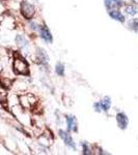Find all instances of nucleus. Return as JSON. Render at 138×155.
Wrapping results in <instances>:
<instances>
[{"instance_id": "dca6fc26", "label": "nucleus", "mask_w": 138, "mask_h": 155, "mask_svg": "<svg viewBox=\"0 0 138 155\" xmlns=\"http://www.w3.org/2000/svg\"><path fill=\"white\" fill-rule=\"evenodd\" d=\"M134 1L136 2V3H138V0H134Z\"/></svg>"}, {"instance_id": "4468645a", "label": "nucleus", "mask_w": 138, "mask_h": 155, "mask_svg": "<svg viewBox=\"0 0 138 155\" xmlns=\"http://www.w3.org/2000/svg\"><path fill=\"white\" fill-rule=\"evenodd\" d=\"M126 12H127V14H129V15H131V16H134V15H136L138 12V8L135 5H132V4H131V5L127 6Z\"/></svg>"}, {"instance_id": "2eb2a0df", "label": "nucleus", "mask_w": 138, "mask_h": 155, "mask_svg": "<svg viewBox=\"0 0 138 155\" xmlns=\"http://www.w3.org/2000/svg\"><path fill=\"white\" fill-rule=\"evenodd\" d=\"M81 146H82V150H83V154H91V150H90L88 144L83 142L81 144Z\"/></svg>"}, {"instance_id": "ddd939ff", "label": "nucleus", "mask_w": 138, "mask_h": 155, "mask_svg": "<svg viewBox=\"0 0 138 155\" xmlns=\"http://www.w3.org/2000/svg\"><path fill=\"white\" fill-rule=\"evenodd\" d=\"M128 25H129V28L133 31H138V19H132L131 21H129Z\"/></svg>"}, {"instance_id": "f8f14e48", "label": "nucleus", "mask_w": 138, "mask_h": 155, "mask_svg": "<svg viewBox=\"0 0 138 155\" xmlns=\"http://www.w3.org/2000/svg\"><path fill=\"white\" fill-rule=\"evenodd\" d=\"M55 72H56L57 76L59 77H64V65L62 63H58L56 64V66H55Z\"/></svg>"}, {"instance_id": "7ed1b4c3", "label": "nucleus", "mask_w": 138, "mask_h": 155, "mask_svg": "<svg viewBox=\"0 0 138 155\" xmlns=\"http://www.w3.org/2000/svg\"><path fill=\"white\" fill-rule=\"evenodd\" d=\"M39 30H40V37H41L43 41L45 42H48V44H51L52 41H53V36H52L48 27L46 25H42V26L39 27Z\"/></svg>"}, {"instance_id": "9b49d317", "label": "nucleus", "mask_w": 138, "mask_h": 155, "mask_svg": "<svg viewBox=\"0 0 138 155\" xmlns=\"http://www.w3.org/2000/svg\"><path fill=\"white\" fill-rule=\"evenodd\" d=\"M100 102V106H101V110L104 112H107L108 110L110 109V107H111V99H110V97H105V98H103Z\"/></svg>"}, {"instance_id": "f03ea898", "label": "nucleus", "mask_w": 138, "mask_h": 155, "mask_svg": "<svg viewBox=\"0 0 138 155\" xmlns=\"http://www.w3.org/2000/svg\"><path fill=\"white\" fill-rule=\"evenodd\" d=\"M34 12H36V11H34V7L32 4H30L29 2H27V1L22 2L21 3V14L25 19H27V20L31 19L32 17H33Z\"/></svg>"}, {"instance_id": "20e7f679", "label": "nucleus", "mask_w": 138, "mask_h": 155, "mask_svg": "<svg viewBox=\"0 0 138 155\" xmlns=\"http://www.w3.org/2000/svg\"><path fill=\"white\" fill-rule=\"evenodd\" d=\"M59 136L62 139L64 143L66 144L67 147H70V148H72V149H74V150L76 149V144H75L74 140H73L72 136L69 134V132L64 131V130H59Z\"/></svg>"}, {"instance_id": "0eeeda50", "label": "nucleus", "mask_w": 138, "mask_h": 155, "mask_svg": "<svg viewBox=\"0 0 138 155\" xmlns=\"http://www.w3.org/2000/svg\"><path fill=\"white\" fill-rule=\"evenodd\" d=\"M105 6L108 11L117 9L122 5V0H104Z\"/></svg>"}, {"instance_id": "f257e3e1", "label": "nucleus", "mask_w": 138, "mask_h": 155, "mask_svg": "<svg viewBox=\"0 0 138 155\" xmlns=\"http://www.w3.org/2000/svg\"><path fill=\"white\" fill-rule=\"evenodd\" d=\"M12 67L16 74H23V76H27L29 74V68H28V63L23 57L18 56L17 55L14 59V63H12Z\"/></svg>"}, {"instance_id": "423d86ee", "label": "nucleus", "mask_w": 138, "mask_h": 155, "mask_svg": "<svg viewBox=\"0 0 138 155\" xmlns=\"http://www.w3.org/2000/svg\"><path fill=\"white\" fill-rule=\"evenodd\" d=\"M116 122L120 129H126L129 124V118L125 113H119L116 115Z\"/></svg>"}, {"instance_id": "1a4fd4ad", "label": "nucleus", "mask_w": 138, "mask_h": 155, "mask_svg": "<svg viewBox=\"0 0 138 155\" xmlns=\"http://www.w3.org/2000/svg\"><path fill=\"white\" fill-rule=\"evenodd\" d=\"M109 16L111 19H113L117 22H120V23H124L125 19H126L124 15H122L119 9H111V11H109Z\"/></svg>"}, {"instance_id": "39448f33", "label": "nucleus", "mask_w": 138, "mask_h": 155, "mask_svg": "<svg viewBox=\"0 0 138 155\" xmlns=\"http://www.w3.org/2000/svg\"><path fill=\"white\" fill-rule=\"evenodd\" d=\"M66 121H67V130L77 131V129H78V124H77V120L75 118V116H73V115H67Z\"/></svg>"}, {"instance_id": "9d476101", "label": "nucleus", "mask_w": 138, "mask_h": 155, "mask_svg": "<svg viewBox=\"0 0 138 155\" xmlns=\"http://www.w3.org/2000/svg\"><path fill=\"white\" fill-rule=\"evenodd\" d=\"M16 44L18 45L20 48H22V49H25V48H27V47L29 46L28 41L25 38V36L20 35V34L16 36Z\"/></svg>"}, {"instance_id": "6e6552de", "label": "nucleus", "mask_w": 138, "mask_h": 155, "mask_svg": "<svg viewBox=\"0 0 138 155\" xmlns=\"http://www.w3.org/2000/svg\"><path fill=\"white\" fill-rule=\"evenodd\" d=\"M37 60H39L40 64H43V65H47L49 62V57L47 55L46 52L43 49H37Z\"/></svg>"}]
</instances>
